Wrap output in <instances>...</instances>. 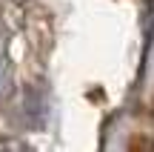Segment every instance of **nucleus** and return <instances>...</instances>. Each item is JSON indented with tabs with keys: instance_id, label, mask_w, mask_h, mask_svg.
Wrapping results in <instances>:
<instances>
[]
</instances>
